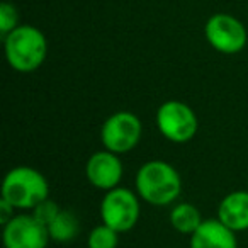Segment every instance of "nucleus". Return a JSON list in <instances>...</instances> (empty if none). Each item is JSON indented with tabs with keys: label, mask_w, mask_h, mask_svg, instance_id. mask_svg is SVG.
<instances>
[{
	"label": "nucleus",
	"mask_w": 248,
	"mask_h": 248,
	"mask_svg": "<svg viewBox=\"0 0 248 248\" xmlns=\"http://www.w3.org/2000/svg\"><path fill=\"white\" fill-rule=\"evenodd\" d=\"M217 219L230 230H248V190H234L223 197L217 207Z\"/></svg>",
	"instance_id": "9b49d317"
},
{
	"label": "nucleus",
	"mask_w": 248,
	"mask_h": 248,
	"mask_svg": "<svg viewBox=\"0 0 248 248\" xmlns=\"http://www.w3.org/2000/svg\"><path fill=\"white\" fill-rule=\"evenodd\" d=\"M85 175L93 187L107 192V190L119 187V182L123 179V162L119 155L109 150H102V152L93 153L89 158Z\"/></svg>",
	"instance_id": "1a4fd4ad"
},
{
	"label": "nucleus",
	"mask_w": 248,
	"mask_h": 248,
	"mask_svg": "<svg viewBox=\"0 0 248 248\" xmlns=\"http://www.w3.org/2000/svg\"><path fill=\"white\" fill-rule=\"evenodd\" d=\"M14 209L16 207L12 206V204H9L7 201L0 197V224H2V226L7 224L9 221L14 217Z\"/></svg>",
	"instance_id": "f3484780"
},
{
	"label": "nucleus",
	"mask_w": 248,
	"mask_h": 248,
	"mask_svg": "<svg viewBox=\"0 0 248 248\" xmlns=\"http://www.w3.org/2000/svg\"><path fill=\"white\" fill-rule=\"evenodd\" d=\"M7 63L21 73H31L45 63L48 55L46 38L34 26H17L4 38Z\"/></svg>",
	"instance_id": "f03ea898"
},
{
	"label": "nucleus",
	"mask_w": 248,
	"mask_h": 248,
	"mask_svg": "<svg viewBox=\"0 0 248 248\" xmlns=\"http://www.w3.org/2000/svg\"><path fill=\"white\" fill-rule=\"evenodd\" d=\"M140 199L133 190L126 187H116L107 190L100 202L102 223L116 230L117 233H126L133 230L140 219Z\"/></svg>",
	"instance_id": "423d86ee"
},
{
	"label": "nucleus",
	"mask_w": 248,
	"mask_h": 248,
	"mask_svg": "<svg viewBox=\"0 0 248 248\" xmlns=\"http://www.w3.org/2000/svg\"><path fill=\"white\" fill-rule=\"evenodd\" d=\"M141 133L143 126L140 117L129 110H119L104 121L100 128V141L106 150L123 155L138 145Z\"/></svg>",
	"instance_id": "39448f33"
},
{
	"label": "nucleus",
	"mask_w": 248,
	"mask_h": 248,
	"mask_svg": "<svg viewBox=\"0 0 248 248\" xmlns=\"http://www.w3.org/2000/svg\"><path fill=\"white\" fill-rule=\"evenodd\" d=\"M2 240L5 248H46L51 238L48 228L32 214H17L4 224Z\"/></svg>",
	"instance_id": "6e6552de"
},
{
	"label": "nucleus",
	"mask_w": 248,
	"mask_h": 248,
	"mask_svg": "<svg viewBox=\"0 0 248 248\" xmlns=\"http://www.w3.org/2000/svg\"><path fill=\"white\" fill-rule=\"evenodd\" d=\"M136 192L152 206H169L182 192V179L173 165L152 160L143 163L136 173Z\"/></svg>",
	"instance_id": "f257e3e1"
},
{
	"label": "nucleus",
	"mask_w": 248,
	"mask_h": 248,
	"mask_svg": "<svg viewBox=\"0 0 248 248\" xmlns=\"http://www.w3.org/2000/svg\"><path fill=\"white\" fill-rule=\"evenodd\" d=\"M48 180L32 167H16L2 182V199L16 209H34L39 202L48 199Z\"/></svg>",
	"instance_id": "7ed1b4c3"
},
{
	"label": "nucleus",
	"mask_w": 248,
	"mask_h": 248,
	"mask_svg": "<svg viewBox=\"0 0 248 248\" xmlns=\"http://www.w3.org/2000/svg\"><path fill=\"white\" fill-rule=\"evenodd\" d=\"M190 248H238L234 231L219 219H204L190 234Z\"/></svg>",
	"instance_id": "9d476101"
},
{
	"label": "nucleus",
	"mask_w": 248,
	"mask_h": 248,
	"mask_svg": "<svg viewBox=\"0 0 248 248\" xmlns=\"http://www.w3.org/2000/svg\"><path fill=\"white\" fill-rule=\"evenodd\" d=\"M156 128L172 143H187L196 136L199 121L192 107L180 100H167L156 110Z\"/></svg>",
	"instance_id": "20e7f679"
},
{
	"label": "nucleus",
	"mask_w": 248,
	"mask_h": 248,
	"mask_svg": "<svg viewBox=\"0 0 248 248\" xmlns=\"http://www.w3.org/2000/svg\"><path fill=\"white\" fill-rule=\"evenodd\" d=\"M117 245H119V233L104 223L93 228L87 238L89 248H117Z\"/></svg>",
	"instance_id": "4468645a"
},
{
	"label": "nucleus",
	"mask_w": 248,
	"mask_h": 248,
	"mask_svg": "<svg viewBox=\"0 0 248 248\" xmlns=\"http://www.w3.org/2000/svg\"><path fill=\"white\" fill-rule=\"evenodd\" d=\"M202 216L194 204L180 202L170 213V224L175 231L182 234H192L202 224Z\"/></svg>",
	"instance_id": "ddd939ff"
},
{
	"label": "nucleus",
	"mask_w": 248,
	"mask_h": 248,
	"mask_svg": "<svg viewBox=\"0 0 248 248\" xmlns=\"http://www.w3.org/2000/svg\"><path fill=\"white\" fill-rule=\"evenodd\" d=\"M49 238L58 243H68L80 233V221L73 211L62 209L48 226Z\"/></svg>",
	"instance_id": "f8f14e48"
},
{
	"label": "nucleus",
	"mask_w": 248,
	"mask_h": 248,
	"mask_svg": "<svg viewBox=\"0 0 248 248\" xmlns=\"http://www.w3.org/2000/svg\"><path fill=\"white\" fill-rule=\"evenodd\" d=\"M31 211H32V213H31L32 216H34L36 219L39 221V223L45 224V226L48 228L49 223H51V221L55 219L56 216H58V213L62 209L58 207V204L53 202V201L48 197V199H45L43 202H39L38 206H36L34 209H31Z\"/></svg>",
	"instance_id": "dca6fc26"
},
{
	"label": "nucleus",
	"mask_w": 248,
	"mask_h": 248,
	"mask_svg": "<svg viewBox=\"0 0 248 248\" xmlns=\"http://www.w3.org/2000/svg\"><path fill=\"white\" fill-rule=\"evenodd\" d=\"M17 22H19L17 9L12 4H9V2H2V5H0V34L5 38L9 32H12L17 28L19 26Z\"/></svg>",
	"instance_id": "2eb2a0df"
},
{
	"label": "nucleus",
	"mask_w": 248,
	"mask_h": 248,
	"mask_svg": "<svg viewBox=\"0 0 248 248\" xmlns=\"http://www.w3.org/2000/svg\"><path fill=\"white\" fill-rule=\"evenodd\" d=\"M204 34L211 46L223 55H236L247 46V29L243 22L230 14H214L204 26Z\"/></svg>",
	"instance_id": "0eeeda50"
}]
</instances>
